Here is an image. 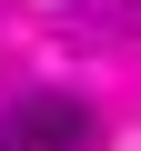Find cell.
Returning a JSON list of instances; mask_svg holds the SVG:
<instances>
[{"mask_svg":"<svg viewBox=\"0 0 141 151\" xmlns=\"http://www.w3.org/2000/svg\"><path fill=\"white\" fill-rule=\"evenodd\" d=\"M0 151H101V111L70 91H20L0 111Z\"/></svg>","mask_w":141,"mask_h":151,"instance_id":"1","label":"cell"}]
</instances>
